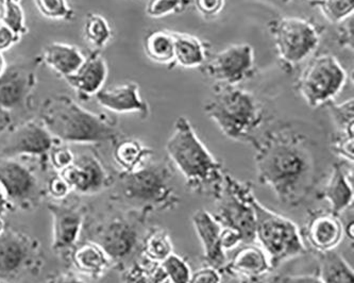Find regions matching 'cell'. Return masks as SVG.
<instances>
[{
  "mask_svg": "<svg viewBox=\"0 0 354 283\" xmlns=\"http://www.w3.org/2000/svg\"><path fill=\"white\" fill-rule=\"evenodd\" d=\"M221 244L225 253L234 250L243 245V237L239 231L230 227H221Z\"/></svg>",
  "mask_w": 354,
  "mask_h": 283,
  "instance_id": "44",
  "label": "cell"
},
{
  "mask_svg": "<svg viewBox=\"0 0 354 283\" xmlns=\"http://www.w3.org/2000/svg\"><path fill=\"white\" fill-rule=\"evenodd\" d=\"M336 127L335 134L332 138H354V102L353 98L348 99L342 104L334 100L324 104Z\"/></svg>",
  "mask_w": 354,
  "mask_h": 283,
  "instance_id": "31",
  "label": "cell"
},
{
  "mask_svg": "<svg viewBox=\"0 0 354 283\" xmlns=\"http://www.w3.org/2000/svg\"><path fill=\"white\" fill-rule=\"evenodd\" d=\"M120 180L122 201L147 217L176 209L181 201L169 160H151L133 173L120 174Z\"/></svg>",
  "mask_w": 354,
  "mask_h": 283,
  "instance_id": "5",
  "label": "cell"
},
{
  "mask_svg": "<svg viewBox=\"0 0 354 283\" xmlns=\"http://www.w3.org/2000/svg\"><path fill=\"white\" fill-rule=\"evenodd\" d=\"M47 283H86L80 277L73 273H62V274L57 275L53 277Z\"/></svg>",
  "mask_w": 354,
  "mask_h": 283,
  "instance_id": "48",
  "label": "cell"
},
{
  "mask_svg": "<svg viewBox=\"0 0 354 283\" xmlns=\"http://www.w3.org/2000/svg\"><path fill=\"white\" fill-rule=\"evenodd\" d=\"M198 12L207 17H214L223 11L225 0H194Z\"/></svg>",
  "mask_w": 354,
  "mask_h": 283,
  "instance_id": "45",
  "label": "cell"
},
{
  "mask_svg": "<svg viewBox=\"0 0 354 283\" xmlns=\"http://www.w3.org/2000/svg\"><path fill=\"white\" fill-rule=\"evenodd\" d=\"M239 283H268L265 277H258V278H244L239 279Z\"/></svg>",
  "mask_w": 354,
  "mask_h": 283,
  "instance_id": "51",
  "label": "cell"
},
{
  "mask_svg": "<svg viewBox=\"0 0 354 283\" xmlns=\"http://www.w3.org/2000/svg\"><path fill=\"white\" fill-rule=\"evenodd\" d=\"M173 253V239L167 229L156 226L146 231L140 245V258L162 263Z\"/></svg>",
  "mask_w": 354,
  "mask_h": 283,
  "instance_id": "29",
  "label": "cell"
},
{
  "mask_svg": "<svg viewBox=\"0 0 354 283\" xmlns=\"http://www.w3.org/2000/svg\"><path fill=\"white\" fill-rule=\"evenodd\" d=\"M171 283H189L192 271L189 263L175 253L162 262Z\"/></svg>",
  "mask_w": 354,
  "mask_h": 283,
  "instance_id": "37",
  "label": "cell"
},
{
  "mask_svg": "<svg viewBox=\"0 0 354 283\" xmlns=\"http://www.w3.org/2000/svg\"><path fill=\"white\" fill-rule=\"evenodd\" d=\"M6 229L5 221H3V215H0V235L3 233V231Z\"/></svg>",
  "mask_w": 354,
  "mask_h": 283,
  "instance_id": "53",
  "label": "cell"
},
{
  "mask_svg": "<svg viewBox=\"0 0 354 283\" xmlns=\"http://www.w3.org/2000/svg\"><path fill=\"white\" fill-rule=\"evenodd\" d=\"M306 1H308V0H306Z\"/></svg>",
  "mask_w": 354,
  "mask_h": 283,
  "instance_id": "55",
  "label": "cell"
},
{
  "mask_svg": "<svg viewBox=\"0 0 354 283\" xmlns=\"http://www.w3.org/2000/svg\"><path fill=\"white\" fill-rule=\"evenodd\" d=\"M47 195L53 199V203H62L73 193L68 183L63 179L60 174L55 173L53 177L49 178L46 183Z\"/></svg>",
  "mask_w": 354,
  "mask_h": 283,
  "instance_id": "39",
  "label": "cell"
},
{
  "mask_svg": "<svg viewBox=\"0 0 354 283\" xmlns=\"http://www.w3.org/2000/svg\"><path fill=\"white\" fill-rule=\"evenodd\" d=\"M308 5L318 8L324 19L338 25L354 12V0H308Z\"/></svg>",
  "mask_w": 354,
  "mask_h": 283,
  "instance_id": "34",
  "label": "cell"
},
{
  "mask_svg": "<svg viewBox=\"0 0 354 283\" xmlns=\"http://www.w3.org/2000/svg\"><path fill=\"white\" fill-rule=\"evenodd\" d=\"M223 273L209 265H203L199 270L192 273L189 283H221Z\"/></svg>",
  "mask_w": 354,
  "mask_h": 283,
  "instance_id": "41",
  "label": "cell"
},
{
  "mask_svg": "<svg viewBox=\"0 0 354 283\" xmlns=\"http://www.w3.org/2000/svg\"><path fill=\"white\" fill-rule=\"evenodd\" d=\"M47 209L53 219L51 248L59 256L66 258L78 244L86 221V210L53 201L47 205Z\"/></svg>",
  "mask_w": 354,
  "mask_h": 283,
  "instance_id": "17",
  "label": "cell"
},
{
  "mask_svg": "<svg viewBox=\"0 0 354 283\" xmlns=\"http://www.w3.org/2000/svg\"><path fill=\"white\" fill-rule=\"evenodd\" d=\"M60 175L72 191L79 195H96L114 183L113 176L106 166L92 154L76 156L74 163L61 172Z\"/></svg>",
  "mask_w": 354,
  "mask_h": 283,
  "instance_id": "16",
  "label": "cell"
},
{
  "mask_svg": "<svg viewBox=\"0 0 354 283\" xmlns=\"http://www.w3.org/2000/svg\"><path fill=\"white\" fill-rule=\"evenodd\" d=\"M345 237L344 223L331 211H314L304 228V239L308 247L317 253L335 250Z\"/></svg>",
  "mask_w": 354,
  "mask_h": 283,
  "instance_id": "18",
  "label": "cell"
},
{
  "mask_svg": "<svg viewBox=\"0 0 354 283\" xmlns=\"http://www.w3.org/2000/svg\"><path fill=\"white\" fill-rule=\"evenodd\" d=\"M347 78L345 69L336 57L322 53L306 65L295 82V90L308 107L319 108L334 100L345 86Z\"/></svg>",
  "mask_w": 354,
  "mask_h": 283,
  "instance_id": "9",
  "label": "cell"
},
{
  "mask_svg": "<svg viewBox=\"0 0 354 283\" xmlns=\"http://www.w3.org/2000/svg\"><path fill=\"white\" fill-rule=\"evenodd\" d=\"M108 64L100 51H93L72 76L64 79L80 99H88L104 89L108 78Z\"/></svg>",
  "mask_w": 354,
  "mask_h": 283,
  "instance_id": "21",
  "label": "cell"
},
{
  "mask_svg": "<svg viewBox=\"0 0 354 283\" xmlns=\"http://www.w3.org/2000/svg\"><path fill=\"white\" fill-rule=\"evenodd\" d=\"M122 283H148L147 273L140 260L133 261L122 268Z\"/></svg>",
  "mask_w": 354,
  "mask_h": 283,
  "instance_id": "40",
  "label": "cell"
},
{
  "mask_svg": "<svg viewBox=\"0 0 354 283\" xmlns=\"http://www.w3.org/2000/svg\"><path fill=\"white\" fill-rule=\"evenodd\" d=\"M267 27L274 39L281 67L286 73L294 72L317 49L324 30L313 19L295 17H276Z\"/></svg>",
  "mask_w": 354,
  "mask_h": 283,
  "instance_id": "7",
  "label": "cell"
},
{
  "mask_svg": "<svg viewBox=\"0 0 354 283\" xmlns=\"http://www.w3.org/2000/svg\"><path fill=\"white\" fill-rule=\"evenodd\" d=\"M0 283H1V282H0Z\"/></svg>",
  "mask_w": 354,
  "mask_h": 283,
  "instance_id": "57",
  "label": "cell"
},
{
  "mask_svg": "<svg viewBox=\"0 0 354 283\" xmlns=\"http://www.w3.org/2000/svg\"><path fill=\"white\" fill-rule=\"evenodd\" d=\"M140 261L145 267L148 283H171L162 263L150 262L142 258Z\"/></svg>",
  "mask_w": 354,
  "mask_h": 283,
  "instance_id": "43",
  "label": "cell"
},
{
  "mask_svg": "<svg viewBox=\"0 0 354 283\" xmlns=\"http://www.w3.org/2000/svg\"><path fill=\"white\" fill-rule=\"evenodd\" d=\"M39 120L61 143L94 145L115 143L120 138L115 120L86 110L64 94L45 99Z\"/></svg>",
  "mask_w": 354,
  "mask_h": 283,
  "instance_id": "3",
  "label": "cell"
},
{
  "mask_svg": "<svg viewBox=\"0 0 354 283\" xmlns=\"http://www.w3.org/2000/svg\"><path fill=\"white\" fill-rule=\"evenodd\" d=\"M41 267L39 239L6 227L0 235V282L17 283L26 274H37Z\"/></svg>",
  "mask_w": 354,
  "mask_h": 283,
  "instance_id": "11",
  "label": "cell"
},
{
  "mask_svg": "<svg viewBox=\"0 0 354 283\" xmlns=\"http://www.w3.org/2000/svg\"><path fill=\"white\" fill-rule=\"evenodd\" d=\"M256 242L268 256L272 270L282 263L308 253V247L298 226L288 217L263 206L254 198Z\"/></svg>",
  "mask_w": 354,
  "mask_h": 283,
  "instance_id": "6",
  "label": "cell"
},
{
  "mask_svg": "<svg viewBox=\"0 0 354 283\" xmlns=\"http://www.w3.org/2000/svg\"><path fill=\"white\" fill-rule=\"evenodd\" d=\"M41 58L43 63L50 67L55 74L65 79L77 72L86 55L74 45L53 42L45 47Z\"/></svg>",
  "mask_w": 354,
  "mask_h": 283,
  "instance_id": "25",
  "label": "cell"
},
{
  "mask_svg": "<svg viewBox=\"0 0 354 283\" xmlns=\"http://www.w3.org/2000/svg\"><path fill=\"white\" fill-rule=\"evenodd\" d=\"M21 41V37L10 29L8 26L0 23V53L11 49L14 45L17 44Z\"/></svg>",
  "mask_w": 354,
  "mask_h": 283,
  "instance_id": "46",
  "label": "cell"
},
{
  "mask_svg": "<svg viewBox=\"0 0 354 283\" xmlns=\"http://www.w3.org/2000/svg\"><path fill=\"white\" fill-rule=\"evenodd\" d=\"M350 164L353 163H334L327 185L318 194L330 203L332 213L338 217L353 205V166Z\"/></svg>",
  "mask_w": 354,
  "mask_h": 283,
  "instance_id": "22",
  "label": "cell"
},
{
  "mask_svg": "<svg viewBox=\"0 0 354 283\" xmlns=\"http://www.w3.org/2000/svg\"><path fill=\"white\" fill-rule=\"evenodd\" d=\"M337 43L342 48L353 51V15L338 24Z\"/></svg>",
  "mask_w": 354,
  "mask_h": 283,
  "instance_id": "42",
  "label": "cell"
},
{
  "mask_svg": "<svg viewBox=\"0 0 354 283\" xmlns=\"http://www.w3.org/2000/svg\"><path fill=\"white\" fill-rule=\"evenodd\" d=\"M258 180L288 208L304 205L315 192L318 166L310 138L283 124L266 130L251 144Z\"/></svg>",
  "mask_w": 354,
  "mask_h": 283,
  "instance_id": "1",
  "label": "cell"
},
{
  "mask_svg": "<svg viewBox=\"0 0 354 283\" xmlns=\"http://www.w3.org/2000/svg\"><path fill=\"white\" fill-rule=\"evenodd\" d=\"M8 210H10L9 205H8L7 201H6L3 192L0 190V215H3V214H5Z\"/></svg>",
  "mask_w": 354,
  "mask_h": 283,
  "instance_id": "50",
  "label": "cell"
},
{
  "mask_svg": "<svg viewBox=\"0 0 354 283\" xmlns=\"http://www.w3.org/2000/svg\"><path fill=\"white\" fill-rule=\"evenodd\" d=\"M75 159H76V154L66 144L61 143V142H58L51 148L48 157H47L53 171L57 174H60L68 166L72 165Z\"/></svg>",
  "mask_w": 354,
  "mask_h": 283,
  "instance_id": "38",
  "label": "cell"
},
{
  "mask_svg": "<svg viewBox=\"0 0 354 283\" xmlns=\"http://www.w3.org/2000/svg\"><path fill=\"white\" fill-rule=\"evenodd\" d=\"M68 258L78 274L95 280L106 276L114 267L110 257L95 241L77 244Z\"/></svg>",
  "mask_w": 354,
  "mask_h": 283,
  "instance_id": "24",
  "label": "cell"
},
{
  "mask_svg": "<svg viewBox=\"0 0 354 283\" xmlns=\"http://www.w3.org/2000/svg\"><path fill=\"white\" fill-rule=\"evenodd\" d=\"M1 283H3V282H1Z\"/></svg>",
  "mask_w": 354,
  "mask_h": 283,
  "instance_id": "56",
  "label": "cell"
},
{
  "mask_svg": "<svg viewBox=\"0 0 354 283\" xmlns=\"http://www.w3.org/2000/svg\"><path fill=\"white\" fill-rule=\"evenodd\" d=\"M167 159L183 176L192 193L216 198L225 179L219 162L203 143L185 116H180L165 146Z\"/></svg>",
  "mask_w": 354,
  "mask_h": 283,
  "instance_id": "2",
  "label": "cell"
},
{
  "mask_svg": "<svg viewBox=\"0 0 354 283\" xmlns=\"http://www.w3.org/2000/svg\"><path fill=\"white\" fill-rule=\"evenodd\" d=\"M12 122L11 113L0 108V138L11 129Z\"/></svg>",
  "mask_w": 354,
  "mask_h": 283,
  "instance_id": "49",
  "label": "cell"
},
{
  "mask_svg": "<svg viewBox=\"0 0 354 283\" xmlns=\"http://www.w3.org/2000/svg\"><path fill=\"white\" fill-rule=\"evenodd\" d=\"M192 223L203 246V265L214 267L221 272L228 259L221 244V223L212 213L203 209L194 213Z\"/></svg>",
  "mask_w": 354,
  "mask_h": 283,
  "instance_id": "19",
  "label": "cell"
},
{
  "mask_svg": "<svg viewBox=\"0 0 354 283\" xmlns=\"http://www.w3.org/2000/svg\"><path fill=\"white\" fill-rule=\"evenodd\" d=\"M254 198L251 182L242 181L225 173L223 188L214 199L215 211L212 215L221 227L239 231L243 245L257 243Z\"/></svg>",
  "mask_w": 354,
  "mask_h": 283,
  "instance_id": "8",
  "label": "cell"
},
{
  "mask_svg": "<svg viewBox=\"0 0 354 283\" xmlns=\"http://www.w3.org/2000/svg\"><path fill=\"white\" fill-rule=\"evenodd\" d=\"M274 283H324L319 275H284L274 278Z\"/></svg>",
  "mask_w": 354,
  "mask_h": 283,
  "instance_id": "47",
  "label": "cell"
},
{
  "mask_svg": "<svg viewBox=\"0 0 354 283\" xmlns=\"http://www.w3.org/2000/svg\"><path fill=\"white\" fill-rule=\"evenodd\" d=\"M6 67H7V63H6L5 57L0 53V76L5 72Z\"/></svg>",
  "mask_w": 354,
  "mask_h": 283,
  "instance_id": "52",
  "label": "cell"
},
{
  "mask_svg": "<svg viewBox=\"0 0 354 283\" xmlns=\"http://www.w3.org/2000/svg\"><path fill=\"white\" fill-rule=\"evenodd\" d=\"M43 17L53 21H71L74 19L75 11L67 0H33Z\"/></svg>",
  "mask_w": 354,
  "mask_h": 283,
  "instance_id": "35",
  "label": "cell"
},
{
  "mask_svg": "<svg viewBox=\"0 0 354 283\" xmlns=\"http://www.w3.org/2000/svg\"><path fill=\"white\" fill-rule=\"evenodd\" d=\"M282 1L284 3H290V1H292V0H282Z\"/></svg>",
  "mask_w": 354,
  "mask_h": 283,
  "instance_id": "54",
  "label": "cell"
},
{
  "mask_svg": "<svg viewBox=\"0 0 354 283\" xmlns=\"http://www.w3.org/2000/svg\"><path fill=\"white\" fill-rule=\"evenodd\" d=\"M272 271V264L264 249L252 243L241 245L232 259L227 261L221 273L232 278L244 279L265 277Z\"/></svg>",
  "mask_w": 354,
  "mask_h": 283,
  "instance_id": "23",
  "label": "cell"
},
{
  "mask_svg": "<svg viewBox=\"0 0 354 283\" xmlns=\"http://www.w3.org/2000/svg\"><path fill=\"white\" fill-rule=\"evenodd\" d=\"M191 5V0H148L145 12L151 19L183 13Z\"/></svg>",
  "mask_w": 354,
  "mask_h": 283,
  "instance_id": "36",
  "label": "cell"
},
{
  "mask_svg": "<svg viewBox=\"0 0 354 283\" xmlns=\"http://www.w3.org/2000/svg\"><path fill=\"white\" fill-rule=\"evenodd\" d=\"M83 35L94 51H100L112 39L113 30L106 17L98 13H88L83 26Z\"/></svg>",
  "mask_w": 354,
  "mask_h": 283,
  "instance_id": "32",
  "label": "cell"
},
{
  "mask_svg": "<svg viewBox=\"0 0 354 283\" xmlns=\"http://www.w3.org/2000/svg\"><path fill=\"white\" fill-rule=\"evenodd\" d=\"M144 51L152 62L175 66V39L173 31H151L144 39Z\"/></svg>",
  "mask_w": 354,
  "mask_h": 283,
  "instance_id": "28",
  "label": "cell"
},
{
  "mask_svg": "<svg viewBox=\"0 0 354 283\" xmlns=\"http://www.w3.org/2000/svg\"><path fill=\"white\" fill-rule=\"evenodd\" d=\"M0 190L10 209L32 211L45 194L39 178L29 166L17 159L0 158Z\"/></svg>",
  "mask_w": 354,
  "mask_h": 283,
  "instance_id": "12",
  "label": "cell"
},
{
  "mask_svg": "<svg viewBox=\"0 0 354 283\" xmlns=\"http://www.w3.org/2000/svg\"><path fill=\"white\" fill-rule=\"evenodd\" d=\"M153 158V150L136 138H120L114 143L113 160L120 174H130L145 166Z\"/></svg>",
  "mask_w": 354,
  "mask_h": 283,
  "instance_id": "26",
  "label": "cell"
},
{
  "mask_svg": "<svg viewBox=\"0 0 354 283\" xmlns=\"http://www.w3.org/2000/svg\"><path fill=\"white\" fill-rule=\"evenodd\" d=\"M0 23L8 26L21 39L28 33L21 0H0Z\"/></svg>",
  "mask_w": 354,
  "mask_h": 283,
  "instance_id": "33",
  "label": "cell"
},
{
  "mask_svg": "<svg viewBox=\"0 0 354 283\" xmlns=\"http://www.w3.org/2000/svg\"><path fill=\"white\" fill-rule=\"evenodd\" d=\"M201 69L215 83L239 86L256 74L254 49L247 43L231 45L215 53Z\"/></svg>",
  "mask_w": 354,
  "mask_h": 283,
  "instance_id": "13",
  "label": "cell"
},
{
  "mask_svg": "<svg viewBox=\"0 0 354 283\" xmlns=\"http://www.w3.org/2000/svg\"><path fill=\"white\" fill-rule=\"evenodd\" d=\"M102 108L118 114L136 113L142 120L150 116V107L140 96V86L136 82L122 83L120 86L102 89L95 95Z\"/></svg>",
  "mask_w": 354,
  "mask_h": 283,
  "instance_id": "20",
  "label": "cell"
},
{
  "mask_svg": "<svg viewBox=\"0 0 354 283\" xmlns=\"http://www.w3.org/2000/svg\"><path fill=\"white\" fill-rule=\"evenodd\" d=\"M41 63H43L41 57H37L32 60L7 65L0 76V108L10 113L30 110Z\"/></svg>",
  "mask_w": 354,
  "mask_h": 283,
  "instance_id": "14",
  "label": "cell"
},
{
  "mask_svg": "<svg viewBox=\"0 0 354 283\" xmlns=\"http://www.w3.org/2000/svg\"><path fill=\"white\" fill-rule=\"evenodd\" d=\"M203 110L227 138L241 143L252 144L264 122L262 102L239 86L215 83Z\"/></svg>",
  "mask_w": 354,
  "mask_h": 283,
  "instance_id": "4",
  "label": "cell"
},
{
  "mask_svg": "<svg viewBox=\"0 0 354 283\" xmlns=\"http://www.w3.org/2000/svg\"><path fill=\"white\" fill-rule=\"evenodd\" d=\"M146 219L147 215L133 210L131 214L115 215L99 227L94 241L106 251L114 266L124 268L130 259L140 253Z\"/></svg>",
  "mask_w": 354,
  "mask_h": 283,
  "instance_id": "10",
  "label": "cell"
},
{
  "mask_svg": "<svg viewBox=\"0 0 354 283\" xmlns=\"http://www.w3.org/2000/svg\"><path fill=\"white\" fill-rule=\"evenodd\" d=\"M175 63L183 69H201L207 61V46L203 39L189 33L173 31Z\"/></svg>",
  "mask_w": 354,
  "mask_h": 283,
  "instance_id": "27",
  "label": "cell"
},
{
  "mask_svg": "<svg viewBox=\"0 0 354 283\" xmlns=\"http://www.w3.org/2000/svg\"><path fill=\"white\" fill-rule=\"evenodd\" d=\"M319 255V277L324 283H354L351 265L335 250Z\"/></svg>",
  "mask_w": 354,
  "mask_h": 283,
  "instance_id": "30",
  "label": "cell"
},
{
  "mask_svg": "<svg viewBox=\"0 0 354 283\" xmlns=\"http://www.w3.org/2000/svg\"><path fill=\"white\" fill-rule=\"evenodd\" d=\"M8 132L0 145V158L47 159L51 148L59 142L39 120H27Z\"/></svg>",
  "mask_w": 354,
  "mask_h": 283,
  "instance_id": "15",
  "label": "cell"
}]
</instances>
